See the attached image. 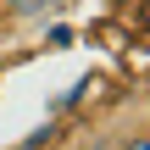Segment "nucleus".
I'll return each instance as SVG.
<instances>
[{
    "label": "nucleus",
    "instance_id": "nucleus-1",
    "mask_svg": "<svg viewBox=\"0 0 150 150\" xmlns=\"http://www.w3.org/2000/svg\"><path fill=\"white\" fill-rule=\"evenodd\" d=\"M0 11L11 22H39L45 11H56V0H0Z\"/></svg>",
    "mask_w": 150,
    "mask_h": 150
},
{
    "label": "nucleus",
    "instance_id": "nucleus-2",
    "mask_svg": "<svg viewBox=\"0 0 150 150\" xmlns=\"http://www.w3.org/2000/svg\"><path fill=\"white\" fill-rule=\"evenodd\" d=\"M111 150H150V128H128V134H122Z\"/></svg>",
    "mask_w": 150,
    "mask_h": 150
},
{
    "label": "nucleus",
    "instance_id": "nucleus-3",
    "mask_svg": "<svg viewBox=\"0 0 150 150\" xmlns=\"http://www.w3.org/2000/svg\"><path fill=\"white\" fill-rule=\"evenodd\" d=\"M56 6H72V0H56Z\"/></svg>",
    "mask_w": 150,
    "mask_h": 150
}]
</instances>
